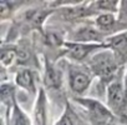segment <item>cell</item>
Wrapping results in <instances>:
<instances>
[{"mask_svg": "<svg viewBox=\"0 0 127 125\" xmlns=\"http://www.w3.org/2000/svg\"><path fill=\"white\" fill-rule=\"evenodd\" d=\"M87 66L92 75L97 76L101 83H108L110 85L118 76V69L121 65L117 62L111 50H102L97 51L87 60Z\"/></svg>", "mask_w": 127, "mask_h": 125, "instance_id": "obj_1", "label": "cell"}, {"mask_svg": "<svg viewBox=\"0 0 127 125\" xmlns=\"http://www.w3.org/2000/svg\"><path fill=\"white\" fill-rule=\"evenodd\" d=\"M74 100L85 109L92 125H107L110 123V120L112 119L110 109L105 108L100 101H97L95 99L75 96Z\"/></svg>", "mask_w": 127, "mask_h": 125, "instance_id": "obj_2", "label": "cell"}, {"mask_svg": "<svg viewBox=\"0 0 127 125\" xmlns=\"http://www.w3.org/2000/svg\"><path fill=\"white\" fill-rule=\"evenodd\" d=\"M106 99L108 109L116 114H122L127 108V96L125 89V80L122 81L118 76L107 86Z\"/></svg>", "mask_w": 127, "mask_h": 125, "instance_id": "obj_3", "label": "cell"}, {"mask_svg": "<svg viewBox=\"0 0 127 125\" xmlns=\"http://www.w3.org/2000/svg\"><path fill=\"white\" fill-rule=\"evenodd\" d=\"M103 48H107L106 44H84L67 41L64 45V51L69 59L77 62H82L85 60H89L98 50L101 51V49Z\"/></svg>", "mask_w": 127, "mask_h": 125, "instance_id": "obj_4", "label": "cell"}, {"mask_svg": "<svg viewBox=\"0 0 127 125\" xmlns=\"http://www.w3.org/2000/svg\"><path fill=\"white\" fill-rule=\"evenodd\" d=\"M91 83H92V75L90 70L87 71L85 69L75 68L72 65L69 66V86L75 95L77 96L84 95L91 86Z\"/></svg>", "mask_w": 127, "mask_h": 125, "instance_id": "obj_5", "label": "cell"}, {"mask_svg": "<svg viewBox=\"0 0 127 125\" xmlns=\"http://www.w3.org/2000/svg\"><path fill=\"white\" fill-rule=\"evenodd\" d=\"M105 34L95 25H80L79 28L74 29L72 33L69 35L70 41L72 43H84V44H103Z\"/></svg>", "mask_w": 127, "mask_h": 125, "instance_id": "obj_6", "label": "cell"}, {"mask_svg": "<svg viewBox=\"0 0 127 125\" xmlns=\"http://www.w3.org/2000/svg\"><path fill=\"white\" fill-rule=\"evenodd\" d=\"M106 46L110 48L111 53L121 66L127 64V33H117L110 36Z\"/></svg>", "mask_w": 127, "mask_h": 125, "instance_id": "obj_7", "label": "cell"}, {"mask_svg": "<svg viewBox=\"0 0 127 125\" xmlns=\"http://www.w3.org/2000/svg\"><path fill=\"white\" fill-rule=\"evenodd\" d=\"M34 125H49L47 99L42 89L39 91V95L34 106Z\"/></svg>", "mask_w": 127, "mask_h": 125, "instance_id": "obj_8", "label": "cell"}, {"mask_svg": "<svg viewBox=\"0 0 127 125\" xmlns=\"http://www.w3.org/2000/svg\"><path fill=\"white\" fill-rule=\"evenodd\" d=\"M36 74L31 70V69H21L16 73L15 75V83L16 85H19L20 88L25 89L26 91L35 94L37 91L36 89Z\"/></svg>", "mask_w": 127, "mask_h": 125, "instance_id": "obj_9", "label": "cell"}, {"mask_svg": "<svg viewBox=\"0 0 127 125\" xmlns=\"http://www.w3.org/2000/svg\"><path fill=\"white\" fill-rule=\"evenodd\" d=\"M44 83L49 89L57 90L61 88L62 84V74L61 70L55 68L51 62L46 61L45 65V74H44Z\"/></svg>", "mask_w": 127, "mask_h": 125, "instance_id": "obj_10", "label": "cell"}, {"mask_svg": "<svg viewBox=\"0 0 127 125\" xmlns=\"http://www.w3.org/2000/svg\"><path fill=\"white\" fill-rule=\"evenodd\" d=\"M95 25L106 35L107 33H110V30H113L116 29L117 25L122 26L123 29H126L120 21L115 16V14H111V13H100L96 15V19H95Z\"/></svg>", "mask_w": 127, "mask_h": 125, "instance_id": "obj_11", "label": "cell"}, {"mask_svg": "<svg viewBox=\"0 0 127 125\" xmlns=\"http://www.w3.org/2000/svg\"><path fill=\"white\" fill-rule=\"evenodd\" d=\"M9 125H31L29 116L16 103L11 106V113L9 111Z\"/></svg>", "mask_w": 127, "mask_h": 125, "instance_id": "obj_12", "label": "cell"}, {"mask_svg": "<svg viewBox=\"0 0 127 125\" xmlns=\"http://www.w3.org/2000/svg\"><path fill=\"white\" fill-rule=\"evenodd\" d=\"M90 5L92 6L91 9L95 11H98V14L100 13L115 14L116 11H118V8H120L118 1H94V3H90Z\"/></svg>", "mask_w": 127, "mask_h": 125, "instance_id": "obj_13", "label": "cell"}, {"mask_svg": "<svg viewBox=\"0 0 127 125\" xmlns=\"http://www.w3.org/2000/svg\"><path fill=\"white\" fill-rule=\"evenodd\" d=\"M14 94H15V89L14 86L9 83H3L1 84V99H3V104L8 105L9 110H10V105L13 106L15 104V99H14Z\"/></svg>", "mask_w": 127, "mask_h": 125, "instance_id": "obj_14", "label": "cell"}, {"mask_svg": "<svg viewBox=\"0 0 127 125\" xmlns=\"http://www.w3.org/2000/svg\"><path fill=\"white\" fill-rule=\"evenodd\" d=\"M18 59V50L14 48H5L3 46L1 49V64L3 66H10L13 61Z\"/></svg>", "mask_w": 127, "mask_h": 125, "instance_id": "obj_15", "label": "cell"}, {"mask_svg": "<svg viewBox=\"0 0 127 125\" xmlns=\"http://www.w3.org/2000/svg\"><path fill=\"white\" fill-rule=\"evenodd\" d=\"M76 115L74 113V110L70 108V105H66V110L64 111V114L61 115L60 120L55 124V125H76Z\"/></svg>", "mask_w": 127, "mask_h": 125, "instance_id": "obj_16", "label": "cell"}, {"mask_svg": "<svg viewBox=\"0 0 127 125\" xmlns=\"http://www.w3.org/2000/svg\"><path fill=\"white\" fill-rule=\"evenodd\" d=\"M118 21L127 29V1H121L118 8Z\"/></svg>", "mask_w": 127, "mask_h": 125, "instance_id": "obj_17", "label": "cell"}, {"mask_svg": "<svg viewBox=\"0 0 127 125\" xmlns=\"http://www.w3.org/2000/svg\"><path fill=\"white\" fill-rule=\"evenodd\" d=\"M125 89H126V96H127V74L125 76Z\"/></svg>", "mask_w": 127, "mask_h": 125, "instance_id": "obj_18", "label": "cell"}]
</instances>
